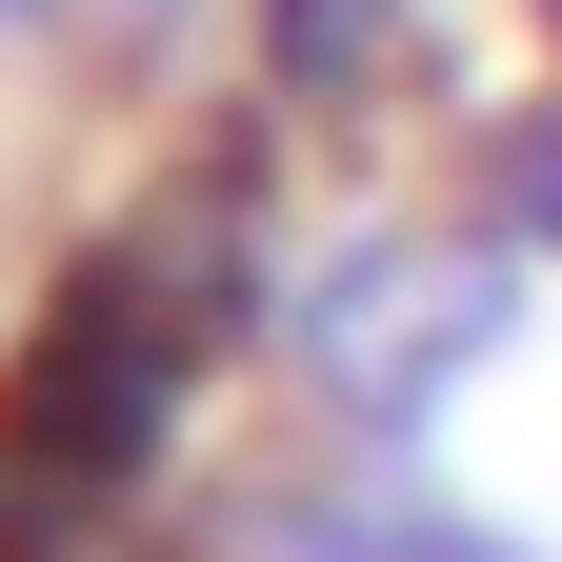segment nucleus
<instances>
[{
  "instance_id": "obj_1",
  "label": "nucleus",
  "mask_w": 562,
  "mask_h": 562,
  "mask_svg": "<svg viewBox=\"0 0 562 562\" xmlns=\"http://www.w3.org/2000/svg\"><path fill=\"white\" fill-rule=\"evenodd\" d=\"M161 382H181V302H140V261H81V281H60V322L21 341L0 462H21V482H101V462H140Z\"/></svg>"
}]
</instances>
